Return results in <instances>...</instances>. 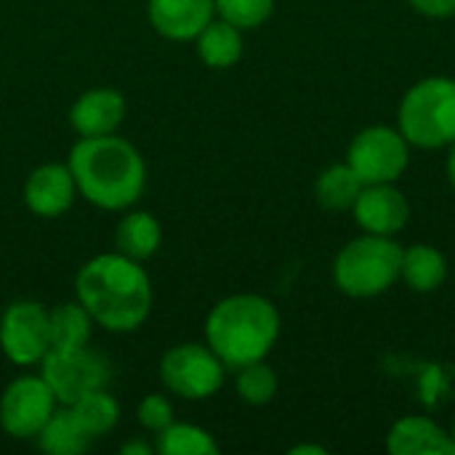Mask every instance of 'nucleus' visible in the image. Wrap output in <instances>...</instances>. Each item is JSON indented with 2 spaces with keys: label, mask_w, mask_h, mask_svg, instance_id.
Wrapping results in <instances>:
<instances>
[{
  "label": "nucleus",
  "mask_w": 455,
  "mask_h": 455,
  "mask_svg": "<svg viewBox=\"0 0 455 455\" xmlns=\"http://www.w3.org/2000/svg\"><path fill=\"white\" fill-rule=\"evenodd\" d=\"M75 296L96 325L112 333H131L152 312V280L141 261L115 253H99L85 261L75 277Z\"/></svg>",
  "instance_id": "1"
},
{
  "label": "nucleus",
  "mask_w": 455,
  "mask_h": 455,
  "mask_svg": "<svg viewBox=\"0 0 455 455\" xmlns=\"http://www.w3.org/2000/svg\"><path fill=\"white\" fill-rule=\"evenodd\" d=\"M67 165L75 176L77 195L101 211H128L147 187L141 152L115 136H80L69 149Z\"/></svg>",
  "instance_id": "2"
},
{
  "label": "nucleus",
  "mask_w": 455,
  "mask_h": 455,
  "mask_svg": "<svg viewBox=\"0 0 455 455\" xmlns=\"http://www.w3.org/2000/svg\"><path fill=\"white\" fill-rule=\"evenodd\" d=\"M277 336V307L259 293L227 296L205 317V344L219 355L227 371L267 360Z\"/></svg>",
  "instance_id": "3"
},
{
  "label": "nucleus",
  "mask_w": 455,
  "mask_h": 455,
  "mask_svg": "<svg viewBox=\"0 0 455 455\" xmlns=\"http://www.w3.org/2000/svg\"><path fill=\"white\" fill-rule=\"evenodd\" d=\"M400 264L403 248L392 237L365 232L339 251L333 280L352 299H373L400 280Z\"/></svg>",
  "instance_id": "4"
},
{
  "label": "nucleus",
  "mask_w": 455,
  "mask_h": 455,
  "mask_svg": "<svg viewBox=\"0 0 455 455\" xmlns=\"http://www.w3.org/2000/svg\"><path fill=\"white\" fill-rule=\"evenodd\" d=\"M400 133L421 149H440L455 141V80L427 77L408 88L400 101Z\"/></svg>",
  "instance_id": "5"
},
{
  "label": "nucleus",
  "mask_w": 455,
  "mask_h": 455,
  "mask_svg": "<svg viewBox=\"0 0 455 455\" xmlns=\"http://www.w3.org/2000/svg\"><path fill=\"white\" fill-rule=\"evenodd\" d=\"M227 365L208 344L171 347L160 360L163 387L181 400H208L224 387Z\"/></svg>",
  "instance_id": "6"
},
{
  "label": "nucleus",
  "mask_w": 455,
  "mask_h": 455,
  "mask_svg": "<svg viewBox=\"0 0 455 455\" xmlns=\"http://www.w3.org/2000/svg\"><path fill=\"white\" fill-rule=\"evenodd\" d=\"M411 160V144L400 128L371 125L355 136L347 152V163L363 179V184H395Z\"/></svg>",
  "instance_id": "7"
},
{
  "label": "nucleus",
  "mask_w": 455,
  "mask_h": 455,
  "mask_svg": "<svg viewBox=\"0 0 455 455\" xmlns=\"http://www.w3.org/2000/svg\"><path fill=\"white\" fill-rule=\"evenodd\" d=\"M40 376L56 395L59 405H72L83 395L107 387L109 381V363L85 347L72 349H48L40 360Z\"/></svg>",
  "instance_id": "8"
},
{
  "label": "nucleus",
  "mask_w": 455,
  "mask_h": 455,
  "mask_svg": "<svg viewBox=\"0 0 455 455\" xmlns=\"http://www.w3.org/2000/svg\"><path fill=\"white\" fill-rule=\"evenodd\" d=\"M59 400L40 373L19 376L0 397V427L13 440H35Z\"/></svg>",
  "instance_id": "9"
},
{
  "label": "nucleus",
  "mask_w": 455,
  "mask_h": 455,
  "mask_svg": "<svg viewBox=\"0 0 455 455\" xmlns=\"http://www.w3.org/2000/svg\"><path fill=\"white\" fill-rule=\"evenodd\" d=\"M0 349L19 368L40 365L51 349L48 309L27 299L13 301L0 317Z\"/></svg>",
  "instance_id": "10"
},
{
  "label": "nucleus",
  "mask_w": 455,
  "mask_h": 455,
  "mask_svg": "<svg viewBox=\"0 0 455 455\" xmlns=\"http://www.w3.org/2000/svg\"><path fill=\"white\" fill-rule=\"evenodd\" d=\"M77 184L67 163H43L24 181V205L40 219H56L75 203Z\"/></svg>",
  "instance_id": "11"
},
{
  "label": "nucleus",
  "mask_w": 455,
  "mask_h": 455,
  "mask_svg": "<svg viewBox=\"0 0 455 455\" xmlns=\"http://www.w3.org/2000/svg\"><path fill=\"white\" fill-rule=\"evenodd\" d=\"M352 213L368 235L392 237L405 229L411 219V203L395 184H365Z\"/></svg>",
  "instance_id": "12"
},
{
  "label": "nucleus",
  "mask_w": 455,
  "mask_h": 455,
  "mask_svg": "<svg viewBox=\"0 0 455 455\" xmlns=\"http://www.w3.org/2000/svg\"><path fill=\"white\" fill-rule=\"evenodd\" d=\"M147 16L157 35L187 43L216 16L213 0H147Z\"/></svg>",
  "instance_id": "13"
},
{
  "label": "nucleus",
  "mask_w": 455,
  "mask_h": 455,
  "mask_svg": "<svg viewBox=\"0 0 455 455\" xmlns=\"http://www.w3.org/2000/svg\"><path fill=\"white\" fill-rule=\"evenodd\" d=\"M125 99L115 88H91L80 93L69 109V125L77 136L115 133L125 120Z\"/></svg>",
  "instance_id": "14"
},
{
  "label": "nucleus",
  "mask_w": 455,
  "mask_h": 455,
  "mask_svg": "<svg viewBox=\"0 0 455 455\" xmlns=\"http://www.w3.org/2000/svg\"><path fill=\"white\" fill-rule=\"evenodd\" d=\"M387 451L392 455H455V440L432 419L405 416L389 429Z\"/></svg>",
  "instance_id": "15"
},
{
  "label": "nucleus",
  "mask_w": 455,
  "mask_h": 455,
  "mask_svg": "<svg viewBox=\"0 0 455 455\" xmlns=\"http://www.w3.org/2000/svg\"><path fill=\"white\" fill-rule=\"evenodd\" d=\"M197 43V56L205 67L211 69H227V67H235L240 59H243V29H237L235 24L213 16L203 32L195 37Z\"/></svg>",
  "instance_id": "16"
},
{
  "label": "nucleus",
  "mask_w": 455,
  "mask_h": 455,
  "mask_svg": "<svg viewBox=\"0 0 455 455\" xmlns=\"http://www.w3.org/2000/svg\"><path fill=\"white\" fill-rule=\"evenodd\" d=\"M163 243V227L160 221L147 211H128L115 229V245L123 256L147 261L160 251Z\"/></svg>",
  "instance_id": "17"
},
{
  "label": "nucleus",
  "mask_w": 455,
  "mask_h": 455,
  "mask_svg": "<svg viewBox=\"0 0 455 455\" xmlns=\"http://www.w3.org/2000/svg\"><path fill=\"white\" fill-rule=\"evenodd\" d=\"M37 445L51 455H80L93 445V437L88 429L77 421L69 405H61L53 411V416L45 421L40 435L35 437Z\"/></svg>",
  "instance_id": "18"
},
{
  "label": "nucleus",
  "mask_w": 455,
  "mask_h": 455,
  "mask_svg": "<svg viewBox=\"0 0 455 455\" xmlns=\"http://www.w3.org/2000/svg\"><path fill=\"white\" fill-rule=\"evenodd\" d=\"M400 277L408 283L411 291L432 293V291L443 288V283L448 277V261L432 245H413V248L403 251Z\"/></svg>",
  "instance_id": "19"
},
{
  "label": "nucleus",
  "mask_w": 455,
  "mask_h": 455,
  "mask_svg": "<svg viewBox=\"0 0 455 455\" xmlns=\"http://www.w3.org/2000/svg\"><path fill=\"white\" fill-rule=\"evenodd\" d=\"M93 317L85 312V307L75 299L67 304H56L48 309V328H51V349H72L85 347L91 341Z\"/></svg>",
  "instance_id": "20"
},
{
  "label": "nucleus",
  "mask_w": 455,
  "mask_h": 455,
  "mask_svg": "<svg viewBox=\"0 0 455 455\" xmlns=\"http://www.w3.org/2000/svg\"><path fill=\"white\" fill-rule=\"evenodd\" d=\"M363 187L365 184L355 173V168L349 163H339L320 173L315 192H317V203L325 211H352Z\"/></svg>",
  "instance_id": "21"
},
{
  "label": "nucleus",
  "mask_w": 455,
  "mask_h": 455,
  "mask_svg": "<svg viewBox=\"0 0 455 455\" xmlns=\"http://www.w3.org/2000/svg\"><path fill=\"white\" fill-rule=\"evenodd\" d=\"M69 408H72V413L77 416V421L88 429V435L93 440L109 435L120 421V403L107 392V387L83 395Z\"/></svg>",
  "instance_id": "22"
},
{
  "label": "nucleus",
  "mask_w": 455,
  "mask_h": 455,
  "mask_svg": "<svg viewBox=\"0 0 455 455\" xmlns=\"http://www.w3.org/2000/svg\"><path fill=\"white\" fill-rule=\"evenodd\" d=\"M157 453L160 455H216V440L197 424L171 421L157 432Z\"/></svg>",
  "instance_id": "23"
},
{
  "label": "nucleus",
  "mask_w": 455,
  "mask_h": 455,
  "mask_svg": "<svg viewBox=\"0 0 455 455\" xmlns=\"http://www.w3.org/2000/svg\"><path fill=\"white\" fill-rule=\"evenodd\" d=\"M235 387H237V395H240L243 403L259 408V405H267V403L275 400V395H277V376H275V371L264 360H259V363L237 368Z\"/></svg>",
  "instance_id": "24"
},
{
  "label": "nucleus",
  "mask_w": 455,
  "mask_h": 455,
  "mask_svg": "<svg viewBox=\"0 0 455 455\" xmlns=\"http://www.w3.org/2000/svg\"><path fill=\"white\" fill-rule=\"evenodd\" d=\"M213 3H216V16L235 24L237 29H256L275 11V0H213Z\"/></svg>",
  "instance_id": "25"
},
{
  "label": "nucleus",
  "mask_w": 455,
  "mask_h": 455,
  "mask_svg": "<svg viewBox=\"0 0 455 455\" xmlns=\"http://www.w3.org/2000/svg\"><path fill=\"white\" fill-rule=\"evenodd\" d=\"M136 419H139V424L147 429V432H160V429H165L171 421H176L173 419V403L165 397V395H147L141 403H139V408H136Z\"/></svg>",
  "instance_id": "26"
},
{
  "label": "nucleus",
  "mask_w": 455,
  "mask_h": 455,
  "mask_svg": "<svg viewBox=\"0 0 455 455\" xmlns=\"http://www.w3.org/2000/svg\"><path fill=\"white\" fill-rule=\"evenodd\" d=\"M419 13L429 19H451L455 16V0H408Z\"/></svg>",
  "instance_id": "27"
},
{
  "label": "nucleus",
  "mask_w": 455,
  "mask_h": 455,
  "mask_svg": "<svg viewBox=\"0 0 455 455\" xmlns=\"http://www.w3.org/2000/svg\"><path fill=\"white\" fill-rule=\"evenodd\" d=\"M120 453L123 455H149L152 453V448H149L147 443H125V445L120 448Z\"/></svg>",
  "instance_id": "28"
},
{
  "label": "nucleus",
  "mask_w": 455,
  "mask_h": 455,
  "mask_svg": "<svg viewBox=\"0 0 455 455\" xmlns=\"http://www.w3.org/2000/svg\"><path fill=\"white\" fill-rule=\"evenodd\" d=\"M448 179H451L455 189V141L451 144V155H448Z\"/></svg>",
  "instance_id": "29"
},
{
  "label": "nucleus",
  "mask_w": 455,
  "mask_h": 455,
  "mask_svg": "<svg viewBox=\"0 0 455 455\" xmlns=\"http://www.w3.org/2000/svg\"><path fill=\"white\" fill-rule=\"evenodd\" d=\"M293 455H301V453H317V455H325V451L323 448H315V445H299V448H293L291 451Z\"/></svg>",
  "instance_id": "30"
},
{
  "label": "nucleus",
  "mask_w": 455,
  "mask_h": 455,
  "mask_svg": "<svg viewBox=\"0 0 455 455\" xmlns=\"http://www.w3.org/2000/svg\"><path fill=\"white\" fill-rule=\"evenodd\" d=\"M451 435H453V440H455V424H453V432H451Z\"/></svg>",
  "instance_id": "31"
}]
</instances>
